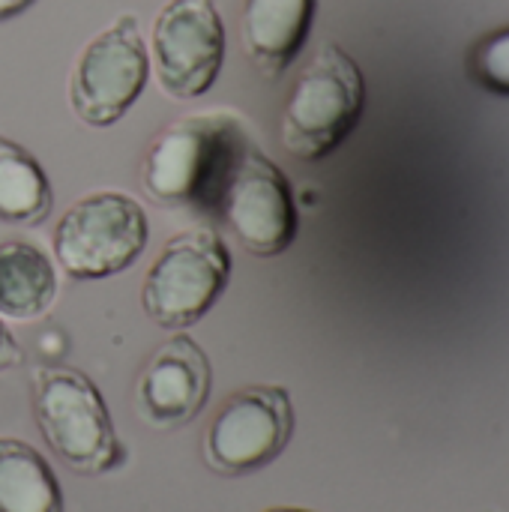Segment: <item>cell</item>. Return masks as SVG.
Wrapping results in <instances>:
<instances>
[{"label": "cell", "mask_w": 509, "mask_h": 512, "mask_svg": "<svg viewBox=\"0 0 509 512\" xmlns=\"http://www.w3.org/2000/svg\"><path fill=\"white\" fill-rule=\"evenodd\" d=\"M33 420L48 450L81 477H105L126 465L108 405L96 384L72 366H33Z\"/></svg>", "instance_id": "1"}, {"label": "cell", "mask_w": 509, "mask_h": 512, "mask_svg": "<svg viewBox=\"0 0 509 512\" xmlns=\"http://www.w3.org/2000/svg\"><path fill=\"white\" fill-rule=\"evenodd\" d=\"M366 78L357 60L327 42L300 69L282 108V147L303 162L330 156L360 123Z\"/></svg>", "instance_id": "2"}, {"label": "cell", "mask_w": 509, "mask_h": 512, "mask_svg": "<svg viewBox=\"0 0 509 512\" xmlns=\"http://www.w3.org/2000/svg\"><path fill=\"white\" fill-rule=\"evenodd\" d=\"M246 129L234 114H195L162 129L141 165V186L159 207H204Z\"/></svg>", "instance_id": "3"}, {"label": "cell", "mask_w": 509, "mask_h": 512, "mask_svg": "<svg viewBox=\"0 0 509 512\" xmlns=\"http://www.w3.org/2000/svg\"><path fill=\"white\" fill-rule=\"evenodd\" d=\"M207 210L216 213L234 243L255 258H276L297 237L291 183L249 138L228 159Z\"/></svg>", "instance_id": "4"}, {"label": "cell", "mask_w": 509, "mask_h": 512, "mask_svg": "<svg viewBox=\"0 0 509 512\" xmlns=\"http://www.w3.org/2000/svg\"><path fill=\"white\" fill-rule=\"evenodd\" d=\"M150 240L144 207L123 192H90L54 225V261L78 279L96 282L129 270Z\"/></svg>", "instance_id": "5"}, {"label": "cell", "mask_w": 509, "mask_h": 512, "mask_svg": "<svg viewBox=\"0 0 509 512\" xmlns=\"http://www.w3.org/2000/svg\"><path fill=\"white\" fill-rule=\"evenodd\" d=\"M231 279V252L210 228L174 234L141 282V309L165 330L198 324L225 294Z\"/></svg>", "instance_id": "6"}, {"label": "cell", "mask_w": 509, "mask_h": 512, "mask_svg": "<svg viewBox=\"0 0 509 512\" xmlns=\"http://www.w3.org/2000/svg\"><path fill=\"white\" fill-rule=\"evenodd\" d=\"M294 438V402L279 384H252L231 393L213 414L201 456L213 474L246 477L273 465Z\"/></svg>", "instance_id": "7"}, {"label": "cell", "mask_w": 509, "mask_h": 512, "mask_svg": "<svg viewBox=\"0 0 509 512\" xmlns=\"http://www.w3.org/2000/svg\"><path fill=\"white\" fill-rule=\"evenodd\" d=\"M150 54L135 15H120L78 54L69 78V105L87 126H114L144 93Z\"/></svg>", "instance_id": "8"}, {"label": "cell", "mask_w": 509, "mask_h": 512, "mask_svg": "<svg viewBox=\"0 0 509 512\" xmlns=\"http://www.w3.org/2000/svg\"><path fill=\"white\" fill-rule=\"evenodd\" d=\"M150 63L174 99L204 96L225 63V21L213 0H171L150 33Z\"/></svg>", "instance_id": "9"}, {"label": "cell", "mask_w": 509, "mask_h": 512, "mask_svg": "<svg viewBox=\"0 0 509 512\" xmlns=\"http://www.w3.org/2000/svg\"><path fill=\"white\" fill-rule=\"evenodd\" d=\"M210 387L213 369L204 348L189 336H171L147 357L135 381L138 420L153 432H177L204 411Z\"/></svg>", "instance_id": "10"}, {"label": "cell", "mask_w": 509, "mask_h": 512, "mask_svg": "<svg viewBox=\"0 0 509 512\" xmlns=\"http://www.w3.org/2000/svg\"><path fill=\"white\" fill-rule=\"evenodd\" d=\"M318 0H246L240 36L252 66L264 78H279L303 51Z\"/></svg>", "instance_id": "11"}, {"label": "cell", "mask_w": 509, "mask_h": 512, "mask_svg": "<svg viewBox=\"0 0 509 512\" xmlns=\"http://www.w3.org/2000/svg\"><path fill=\"white\" fill-rule=\"evenodd\" d=\"M57 300V270L45 249L30 240L0 243V315L36 321Z\"/></svg>", "instance_id": "12"}, {"label": "cell", "mask_w": 509, "mask_h": 512, "mask_svg": "<svg viewBox=\"0 0 509 512\" xmlns=\"http://www.w3.org/2000/svg\"><path fill=\"white\" fill-rule=\"evenodd\" d=\"M0 512H63L51 462L18 438H0Z\"/></svg>", "instance_id": "13"}, {"label": "cell", "mask_w": 509, "mask_h": 512, "mask_svg": "<svg viewBox=\"0 0 509 512\" xmlns=\"http://www.w3.org/2000/svg\"><path fill=\"white\" fill-rule=\"evenodd\" d=\"M51 204L54 189L36 156L0 135V222L39 225L48 219Z\"/></svg>", "instance_id": "14"}, {"label": "cell", "mask_w": 509, "mask_h": 512, "mask_svg": "<svg viewBox=\"0 0 509 512\" xmlns=\"http://www.w3.org/2000/svg\"><path fill=\"white\" fill-rule=\"evenodd\" d=\"M468 75L486 93L509 99V24L483 33L468 51Z\"/></svg>", "instance_id": "15"}, {"label": "cell", "mask_w": 509, "mask_h": 512, "mask_svg": "<svg viewBox=\"0 0 509 512\" xmlns=\"http://www.w3.org/2000/svg\"><path fill=\"white\" fill-rule=\"evenodd\" d=\"M21 363H24V351L15 342V336L9 333V327L0 321V372H9Z\"/></svg>", "instance_id": "16"}, {"label": "cell", "mask_w": 509, "mask_h": 512, "mask_svg": "<svg viewBox=\"0 0 509 512\" xmlns=\"http://www.w3.org/2000/svg\"><path fill=\"white\" fill-rule=\"evenodd\" d=\"M36 0H0V21H9L15 15H21L24 9H30Z\"/></svg>", "instance_id": "17"}, {"label": "cell", "mask_w": 509, "mask_h": 512, "mask_svg": "<svg viewBox=\"0 0 509 512\" xmlns=\"http://www.w3.org/2000/svg\"><path fill=\"white\" fill-rule=\"evenodd\" d=\"M264 512H312V510H300V507H273V510H264Z\"/></svg>", "instance_id": "18"}]
</instances>
